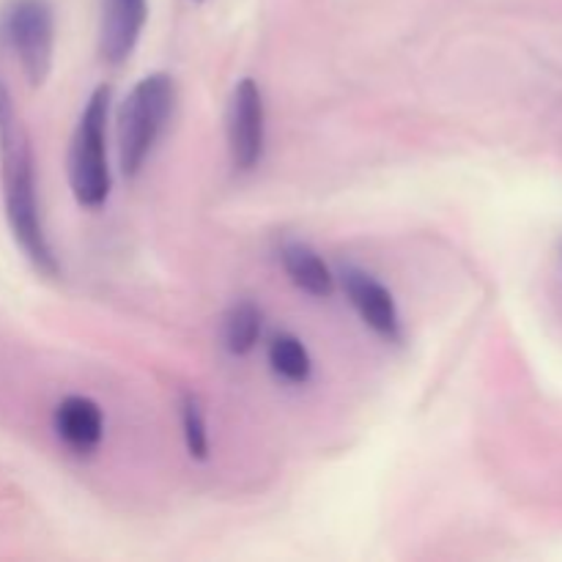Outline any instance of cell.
Wrapping results in <instances>:
<instances>
[{
    "label": "cell",
    "instance_id": "cell-2",
    "mask_svg": "<svg viewBox=\"0 0 562 562\" xmlns=\"http://www.w3.org/2000/svg\"><path fill=\"white\" fill-rule=\"evenodd\" d=\"M176 104V82L165 71H154L135 82L119 113V159L126 179H135L151 157Z\"/></svg>",
    "mask_w": 562,
    "mask_h": 562
},
{
    "label": "cell",
    "instance_id": "cell-5",
    "mask_svg": "<svg viewBox=\"0 0 562 562\" xmlns=\"http://www.w3.org/2000/svg\"><path fill=\"white\" fill-rule=\"evenodd\" d=\"M267 146V110L263 93L252 77H245L234 88L228 108V148L231 162L239 170H252Z\"/></svg>",
    "mask_w": 562,
    "mask_h": 562
},
{
    "label": "cell",
    "instance_id": "cell-11",
    "mask_svg": "<svg viewBox=\"0 0 562 562\" xmlns=\"http://www.w3.org/2000/svg\"><path fill=\"white\" fill-rule=\"evenodd\" d=\"M269 366L289 384H305L313 373V360L307 355L305 344L289 333L272 338V344H269Z\"/></svg>",
    "mask_w": 562,
    "mask_h": 562
},
{
    "label": "cell",
    "instance_id": "cell-4",
    "mask_svg": "<svg viewBox=\"0 0 562 562\" xmlns=\"http://www.w3.org/2000/svg\"><path fill=\"white\" fill-rule=\"evenodd\" d=\"M5 36L31 86H42L53 69L55 14L47 0H14L5 11Z\"/></svg>",
    "mask_w": 562,
    "mask_h": 562
},
{
    "label": "cell",
    "instance_id": "cell-10",
    "mask_svg": "<svg viewBox=\"0 0 562 562\" xmlns=\"http://www.w3.org/2000/svg\"><path fill=\"white\" fill-rule=\"evenodd\" d=\"M263 316L258 311V305L252 302H236L228 313H225L223 322V340L225 349L234 357L250 355L258 346V338H261Z\"/></svg>",
    "mask_w": 562,
    "mask_h": 562
},
{
    "label": "cell",
    "instance_id": "cell-1",
    "mask_svg": "<svg viewBox=\"0 0 562 562\" xmlns=\"http://www.w3.org/2000/svg\"><path fill=\"white\" fill-rule=\"evenodd\" d=\"M0 179H3L5 217H9L14 241L38 272L47 278H58V258L49 247L42 209H38L31 135H27L3 80H0Z\"/></svg>",
    "mask_w": 562,
    "mask_h": 562
},
{
    "label": "cell",
    "instance_id": "cell-9",
    "mask_svg": "<svg viewBox=\"0 0 562 562\" xmlns=\"http://www.w3.org/2000/svg\"><path fill=\"white\" fill-rule=\"evenodd\" d=\"M280 261H283L291 283L305 291V294L324 300L335 291V274L329 272L324 258L313 247H307L305 241H285L283 250H280Z\"/></svg>",
    "mask_w": 562,
    "mask_h": 562
},
{
    "label": "cell",
    "instance_id": "cell-7",
    "mask_svg": "<svg viewBox=\"0 0 562 562\" xmlns=\"http://www.w3.org/2000/svg\"><path fill=\"white\" fill-rule=\"evenodd\" d=\"M148 20V0H104L99 53L110 64L130 58Z\"/></svg>",
    "mask_w": 562,
    "mask_h": 562
},
{
    "label": "cell",
    "instance_id": "cell-8",
    "mask_svg": "<svg viewBox=\"0 0 562 562\" xmlns=\"http://www.w3.org/2000/svg\"><path fill=\"white\" fill-rule=\"evenodd\" d=\"M55 434L75 453L88 456L99 448L104 437V415L97 401L86 395H69L58 404L53 417Z\"/></svg>",
    "mask_w": 562,
    "mask_h": 562
},
{
    "label": "cell",
    "instance_id": "cell-6",
    "mask_svg": "<svg viewBox=\"0 0 562 562\" xmlns=\"http://www.w3.org/2000/svg\"><path fill=\"white\" fill-rule=\"evenodd\" d=\"M344 278V291L349 296L351 307L360 313L362 322L384 338L387 344H398L401 340V313L395 305V296L379 283L373 274L362 272L357 267H344L340 272Z\"/></svg>",
    "mask_w": 562,
    "mask_h": 562
},
{
    "label": "cell",
    "instance_id": "cell-12",
    "mask_svg": "<svg viewBox=\"0 0 562 562\" xmlns=\"http://www.w3.org/2000/svg\"><path fill=\"white\" fill-rule=\"evenodd\" d=\"M181 428H184V445L187 453L198 461L209 459V426L203 406L195 395H184L181 404Z\"/></svg>",
    "mask_w": 562,
    "mask_h": 562
},
{
    "label": "cell",
    "instance_id": "cell-3",
    "mask_svg": "<svg viewBox=\"0 0 562 562\" xmlns=\"http://www.w3.org/2000/svg\"><path fill=\"white\" fill-rule=\"evenodd\" d=\"M108 113L110 86L93 88L69 148V187L82 209L104 206L113 187L108 168Z\"/></svg>",
    "mask_w": 562,
    "mask_h": 562
}]
</instances>
